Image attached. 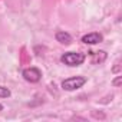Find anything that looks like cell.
<instances>
[{"label":"cell","mask_w":122,"mask_h":122,"mask_svg":"<svg viewBox=\"0 0 122 122\" xmlns=\"http://www.w3.org/2000/svg\"><path fill=\"white\" fill-rule=\"evenodd\" d=\"M60 62L66 66H79L85 62V55L83 53H78V52H66L65 55H62Z\"/></svg>","instance_id":"cell-1"},{"label":"cell","mask_w":122,"mask_h":122,"mask_svg":"<svg viewBox=\"0 0 122 122\" xmlns=\"http://www.w3.org/2000/svg\"><path fill=\"white\" fill-rule=\"evenodd\" d=\"M86 83V78L83 76H72V78H68L62 82V88L65 91H76L79 88H82L83 85Z\"/></svg>","instance_id":"cell-2"},{"label":"cell","mask_w":122,"mask_h":122,"mask_svg":"<svg viewBox=\"0 0 122 122\" xmlns=\"http://www.w3.org/2000/svg\"><path fill=\"white\" fill-rule=\"evenodd\" d=\"M23 78L27 81V82H30V83H37L40 79H42V73H40V71L37 69V68H27V69H25L23 71Z\"/></svg>","instance_id":"cell-3"},{"label":"cell","mask_w":122,"mask_h":122,"mask_svg":"<svg viewBox=\"0 0 122 122\" xmlns=\"http://www.w3.org/2000/svg\"><path fill=\"white\" fill-rule=\"evenodd\" d=\"M102 40H103L102 35H101V33H96V32L88 33V35H85V36L82 37V42L86 43V45H96V43H101Z\"/></svg>","instance_id":"cell-4"},{"label":"cell","mask_w":122,"mask_h":122,"mask_svg":"<svg viewBox=\"0 0 122 122\" xmlns=\"http://www.w3.org/2000/svg\"><path fill=\"white\" fill-rule=\"evenodd\" d=\"M56 40L59 43H62V45H71L72 43V36L68 33V32H57L56 33Z\"/></svg>","instance_id":"cell-5"},{"label":"cell","mask_w":122,"mask_h":122,"mask_svg":"<svg viewBox=\"0 0 122 122\" xmlns=\"http://www.w3.org/2000/svg\"><path fill=\"white\" fill-rule=\"evenodd\" d=\"M89 53L93 56V63H98V62L101 63L106 59V53L103 50H101V52H89Z\"/></svg>","instance_id":"cell-6"},{"label":"cell","mask_w":122,"mask_h":122,"mask_svg":"<svg viewBox=\"0 0 122 122\" xmlns=\"http://www.w3.org/2000/svg\"><path fill=\"white\" fill-rule=\"evenodd\" d=\"M12 93H10V91L7 89V88H5V86H0V98H9Z\"/></svg>","instance_id":"cell-7"},{"label":"cell","mask_w":122,"mask_h":122,"mask_svg":"<svg viewBox=\"0 0 122 122\" xmlns=\"http://www.w3.org/2000/svg\"><path fill=\"white\" fill-rule=\"evenodd\" d=\"M121 79H122V76H118V78L113 81V85H115V86H119V85H121Z\"/></svg>","instance_id":"cell-8"},{"label":"cell","mask_w":122,"mask_h":122,"mask_svg":"<svg viewBox=\"0 0 122 122\" xmlns=\"http://www.w3.org/2000/svg\"><path fill=\"white\" fill-rule=\"evenodd\" d=\"M0 111H3V105L2 103H0Z\"/></svg>","instance_id":"cell-9"}]
</instances>
